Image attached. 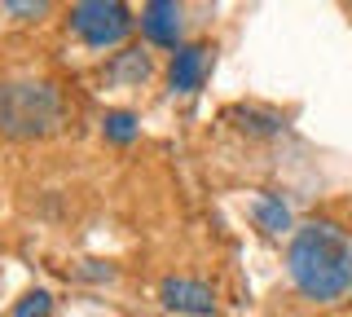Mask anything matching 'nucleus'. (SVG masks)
Instances as JSON below:
<instances>
[{"mask_svg":"<svg viewBox=\"0 0 352 317\" xmlns=\"http://www.w3.org/2000/svg\"><path fill=\"white\" fill-rule=\"evenodd\" d=\"M286 273L313 304H335L352 291V238L335 221H308L291 234Z\"/></svg>","mask_w":352,"mask_h":317,"instance_id":"nucleus-1","label":"nucleus"},{"mask_svg":"<svg viewBox=\"0 0 352 317\" xmlns=\"http://www.w3.org/2000/svg\"><path fill=\"white\" fill-rule=\"evenodd\" d=\"M62 124V93L49 80H9L0 89V128L9 141L53 137Z\"/></svg>","mask_w":352,"mask_h":317,"instance_id":"nucleus-2","label":"nucleus"},{"mask_svg":"<svg viewBox=\"0 0 352 317\" xmlns=\"http://www.w3.org/2000/svg\"><path fill=\"white\" fill-rule=\"evenodd\" d=\"M132 27H137V18H132V9L124 0H75L71 5V31L88 49L124 45Z\"/></svg>","mask_w":352,"mask_h":317,"instance_id":"nucleus-3","label":"nucleus"},{"mask_svg":"<svg viewBox=\"0 0 352 317\" xmlns=\"http://www.w3.org/2000/svg\"><path fill=\"white\" fill-rule=\"evenodd\" d=\"M141 36L159 49H181L185 45V9L181 0H146L141 5Z\"/></svg>","mask_w":352,"mask_h":317,"instance_id":"nucleus-4","label":"nucleus"},{"mask_svg":"<svg viewBox=\"0 0 352 317\" xmlns=\"http://www.w3.org/2000/svg\"><path fill=\"white\" fill-rule=\"evenodd\" d=\"M159 300L168 313L185 317H216V291L198 278H163L159 282Z\"/></svg>","mask_w":352,"mask_h":317,"instance_id":"nucleus-5","label":"nucleus"},{"mask_svg":"<svg viewBox=\"0 0 352 317\" xmlns=\"http://www.w3.org/2000/svg\"><path fill=\"white\" fill-rule=\"evenodd\" d=\"M207 71H212V49L207 45H181L172 53V67H168V84L172 93H198L207 80Z\"/></svg>","mask_w":352,"mask_h":317,"instance_id":"nucleus-6","label":"nucleus"},{"mask_svg":"<svg viewBox=\"0 0 352 317\" xmlns=\"http://www.w3.org/2000/svg\"><path fill=\"white\" fill-rule=\"evenodd\" d=\"M251 221H256L260 234H269V238H282V234H291V207H286L282 194H273V190H264L256 203H251Z\"/></svg>","mask_w":352,"mask_h":317,"instance_id":"nucleus-7","label":"nucleus"},{"mask_svg":"<svg viewBox=\"0 0 352 317\" xmlns=\"http://www.w3.org/2000/svg\"><path fill=\"white\" fill-rule=\"evenodd\" d=\"M229 119H234L247 137H282L286 133V119L278 111H260V106H234Z\"/></svg>","mask_w":352,"mask_h":317,"instance_id":"nucleus-8","label":"nucleus"},{"mask_svg":"<svg viewBox=\"0 0 352 317\" xmlns=\"http://www.w3.org/2000/svg\"><path fill=\"white\" fill-rule=\"evenodd\" d=\"M110 80L115 84H146L150 80V58L141 49H124L110 62Z\"/></svg>","mask_w":352,"mask_h":317,"instance_id":"nucleus-9","label":"nucleus"},{"mask_svg":"<svg viewBox=\"0 0 352 317\" xmlns=\"http://www.w3.org/2000/svg\"><path fill=\"white\" fill-rule=\"evenodd\" d=\"M102 137L110 141V146H132V141L141 137V119L132 115V111H106Z\"/></svg>","mask_w":352,"mask_h":317,"instance_id":"nucleus-10","label":"nucleus"},{"mask_svg":"<svg viewBox=\"0 0 352 317\" xmlns=\"http://www.w3.org/2000/svg\"><path fill=\"white\" fill-rule=\"evenodd\" d=\"M53 313V295L44 287H31L22 300H14V309H9V317H49Z\"/></svg>","mask_w":352,"mask_h":317,"instance_id":"nucleus-11","label":"nucleus"},{"mask_svg":"<svg viewBox=\"0 0 352 317\" xmlns=\"http://www.w3.org/2000/svg\"><path fill=\"white\" fill-rule=\"evenodd\" d=\"M0 5L14 23H40V18H49L53 0H0Z\"/></svg>","mask_w":352,"mask_h":317,"instance_id":"nucleus-12","label":"nucleus"},{"mask_svg":"<svg viewBox=\"0 0 352 317\" xmlns=\"http://www.w3.org/2000/svg\"><path fill=\"white\" fill-rule=\"evenodd\" d=\"M75 273H80V278H93V282H110V278H115V269L102 265V260H84Z\"/></svg>","mask_w":352,"mask_h":317,"instance_id":"nucleus-13","label":"nucleus"}]
</instances>
